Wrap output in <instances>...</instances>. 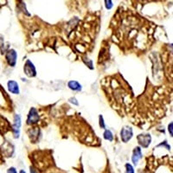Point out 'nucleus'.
Returning a JSON list of instances; mask_svg holds the SVG:
<instances>
[{
	"label": "nucleus",
	"mask_w": 173,
	"mask_h": 173,
	"mask_svg": "<svg viewBox=\"0 0 173 173\" xmlns=\"http://www.w3.org/2000/svg\"><path fill=\"white\" fill-rule=\"evenodd\" d=\"M142 158V151L140 146H136L133 152V157H132V161L134 165H137L139 161Z\"/></svg>",
	"instance_id": "8"
},
{
	"label": "nucleus",
	"mask_w": 173,
	"mask_h": 173,
	"mask_svg": "<svg viewBox=\"0 0 173 173\" xmlns=\"http://www.w3.org/2000/svg\"><path fill=\"white\" fill-rule=\"evenodd\" d=\"M68 89L73 90V91H76V92H80L82 90V86L81 85L76 81V80H69L68 83Z\"/></svg>",
	"instance_id": "9"
},
{
	"label": "nucleus",
	"mask_w": 173,
	"mask_h": 173,
	"mask_svg": "<svg viewBox=\"0 0 173 173\" xmlns=\"http://www.w3.org/2000/svg\"><path fill=\"white\" fill-rule=\"evenodd\" d=\"M137 139L139 146H141L144 148H147L152 142V136L150 133H143V134L138 135Z\"/></svg>",
	"instance_id": "4"
},
{
	"label": "nucleus",
	"mask_w": 173,
	"mask_h": 173,
	"mask_svg": "<svg viewBox=\"0 0 173 173\" xmlns=\"http://www.w3.org/2000/svg\"><path fill=\"white\" fill-rule=\"evenodd\" d=\"M99 125H100V127L102 128V129H105L106 128V124H105V121H104V118L101 114H100L99 116Z\"/></svg>",
	"instance_id": "12"
},
{
	"label": "nucleus",
	"mask_w": 173,
	"mask_h": 173,
	"mask_svg": "<svg viewBox=\"0 0 173 173\" xmlns=\"http://www.w3.org/2000/svg\"><path fill=\"white\" fill-rule=\"evenodd\" d=\"M7 86H8V90L9 92H11L13 95H19L20 94V89H19V85L17 81L15 80H9L7 82Z\"/></svg>",
	"instance_id": "7"
},
{
	"label": "nucleus",
	"mask_w": 173,
	"mask_h": 173,
	"mask_svg": "<svg viewBox=\"0 0 173 173\" xmlns=\"http://www.w3.org/2000/svg\"><path fill=\"white\" fill-rule=\"evenodd\" d=\"M39 121V115L38 112L35 107H31L27 117V124L28 125H34Z\"/></svg>",
	"instance_id": "6"
},
{
	"label": "nucleus",
	"mask_w": 173,
	"mask_h": 173,
	"mask_svg": "<svg viewBox=\"0 0 173 173\" xmlns=\"http://www.w3.org/2000/svg\"><path fill=\"white\" fill-rule=\"evenodd\" d=\"M68 101H69V102H70V103H72V104H74V105H75V106H78V105H79V102L77 101V100H76L74 97L70 98Z\"/></svg>",
	"instance_id": "15"
},
{
	"label": "nucleus",
	"mask_w": 173,
	"mask_h": 173,
	"mask_svg": "<svg viewBox=\"0 0 173 173\" xmlns=\"http://www.w3.org/2000/svg\"><path fill=\"white\" fill-rule=\"evenodd\" d=\"M5 59L8 62V64L11 67H15L17 64V53L14 49H11L8 50V52L5 55Z\"/></svg>",
	"instance_id": "5"
},
{
	"label": "nucleus",
	"mask_w": 173,
	"mask_h": 173,
	"mask_svg": "<svg viewBox=\"0 0 173 173\" xmlns=\"http://www.w3.org/2000/svg\"><path fill=\"white\" fill-rule=\"evenodd\" d=\"M105 6L107 10H111L113 6V1L111 0H106L105 1Z\"/></svg>",
	"instance_id": "13"
},
{
	"label": "nucleus",
	"mask_w": 173,
	"mask_h": 173,
	"mask_svg": "<svg viewBox=\"0 0 173 173\" xmlns=\"http://www.w3.org/2000/svg\"><path fill=\"white\" fill-rule=\"evenodd\" d=\"M133 136V130L131 126L125 125L124 126L120 131V138L124 143L128 142Z\"/></svg>",
	"instance_id": "2"
},
{
	"label": "nucleus",
	"mask_w": 173,
	"mask_h": 173,
	"mask_svg": "<svg viewBox=\"0 0 173 173\" xmlns=\"http://www.w3.org/2000/svg\"><path fill=\"white\" fill-rule=\"evenodd\" d=\"M7 173H17V171L15 167H10L7 170Z\"/></svg>",
	"instance_id": "16"
},
{
	"label": "nucleus",
	"mask_w": 173,
	"mask_h": 173,
	"mask_svg": "<svg viewBox=\"0 0 173 173\" xmlns=\"http://www.w3.org/2000/svg\"><path fill=\"white\" fill-rule=\"evenodd\" d=\"M125 173H135L134 171V168L131 164H125Z\"/></svg>",
	"instance_id": "11"
},
{
	"label": "nucleus",
	"mask_w": 173,
	"mask_h": 173,
	"mask_svg": "<svg viewBox=\"0 0 173 173\" xmlns=\"http://www.w3.org/2000/svg\"><path fill=\"white\" fill-rule=\"evenodd\" d=\"M103 137L106 140H108V141H113V133L110 131V130H105V132L103 133Z\"/></svg>",
	"instance_id": "10"
},
{
	"label": "nucleus",
	"mask_w": 173,
	"mask_h": 173,
	"mask_svg": "<svg viewBox=\"0 0 173 173\" xmlns=\"http://www.w3.org/2000/svg\"><path fill=\"white\" fill-rule=\"evenodd\" d=\"M21 125H22L21 116L19 114H15L14 119H13V125H12V132H13V136L15 139H19L20 137Z\"/></svg>",
	"instance_id": "1"
},
{
	"label": "nucleus",
	"mask_w": 173,
	"mask_h": 173,
	"mask_svg": "<svg viewBox=\"0 0 173 173\" xmlns=\"http://www.w3.org/2000/svg\"><path fill=\"white\" fill-rule=\"evenodd\" d=\"M19 173H26V172H25V171H24L23 170H21L19 171Z\"/></svg>",
	"instance_id": "18"
},
{
	"label": "nucleus",
	"mask_w": 173,
	"mask_h": 173,
	"mask_svg": "<svg viewBox=\"0 0 173 173\" xmlns=\"http://www.w3.org/2000/svg\"><path fill=\"white\" fill-rule=\"evenodd\" d=\"M30 173H37V171L33 167H30Z\"/></svg>",
	"instance_id": "17"
},
{
	"label": "nucleus",
	"mask_w": 173,
	"mask_h": 173,
	"mask_svg": "<svg viewBox=\"0 0 173 173\" xmlns=\"http://www.w3.org/2000/svg\"><path fill=\"white\" fill-rule=\"evenodd\" d=\"M23 71L24 74L28 76V77H35L36 75V67L33 64V62L30 60H27L24 67H23Z\"/></svg>",
	"instance_id": "3"
},
{
	"label": "nucleus",
	"mask_w": 173,
	"mask_h": 173,
	"mask_svg": "<svg viewBox=\"0 0 173 173\" xmlns=\"http://www.w3.org/2000/svg\"><path fill=\"white\" fill-rule=\"evenodd\" d=\"M168 131L170 134V136L173 135V122H170L168 125Z\"/></svg>",
	"instance_id": "14"
}]
</instances>
